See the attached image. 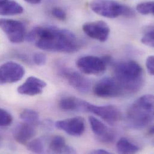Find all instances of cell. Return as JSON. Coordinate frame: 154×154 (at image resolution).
<instances>
[{"instance_id": "obj_1", "label": "cell", "mask_w": 154, "mask_h": 154, "mask_svg": "<svg viewBox=\"0 0 154 154\" xmlns=\"http://www.w3.org/2000/svg\"><path fill=\"white\" fill-rule=\"evenodd\" d=\"M28 42L45 51L72 54L80 47L71 31L55 26H36L26 35Z\"/></svg>"}, {"instance_id": "obj_2", "label": "cell", "mask_w": 154, "mask_h": 154, "mask_svg": "<svg viewBox=\"0 0 154 154\" xmlns=\"http://www.w3.org/2000/svg\"><path fill=\"white\" fill-rule=\"evenodd\" d=\"M114 78L122 88L124 94L137 92L143 82V71L134 61L121 62L114 67Z\"/></svg>"}, {"instance_id": "obj_3", "label": "cell", "mask_w": 154, "mask_h": 154, "mask_svg": "<svg viewBox=\"0 0 154 154\" xmlns=\"http://www.w3.org/2000/svg\"><path fill=\"white\" fill-rule=\"evenodd\" d=\"M154 95L147 94L139 98L129 108L127 119L134 129L146 127L154 120Z\"/></svg>"}, {"instance_id": "obj_4", "label": "cell", "mask_w": 154, "mask_h": 154, "mask_svg": "<svg viewBox=\"0 0 154 154\" xmlns=\"http://www.w3.org/2000/svg\"><path fill=\"white\" fill-rule=\"evenodd\" d=\"M90 7L95 13L107 18L114 19L121 16L134 15L131 8L114 0H92Z\"/></svg>"}, {"instance_id": "obj_5", "label": "cell", "mask_w": 154, "mask_h": 154, "mask_svg": "<svg viewBox=\"0 0 154 154\" xmlns=\"http://www.w3.org/2000/svg\"><path fill=\"white\" fill-rule=\"evenodd\" d=\"M111 58L105 56L101 58L95 56H84L79 58L76 66L81 72L89 75H100L104 73L107 64Z\"/></svg>"}, {"instance_id": "obj_6", "label": "cell", "mask_w": 154, "mask_h": 154, "mask_svg": "<svg viewBox=\"0 0 154 154\" xmlns=\"http://www.w3.org/2000/svg\"><path fill=\"white\" fill-rule=\"evenodd\" d=\"M82 111L92 113L100 117L110 125H114L120 121L121 113L120 110L113 105L96 106L85 100L83 101Z\"/></svg>"}, {"instance_id": "obj_7", "label": "cell", "mask_w": 154, "mask_h": 154, "mask_svg": "<svg viewBox=\"0 0 154 154\" xmlns=\"http://www.w3.org/2000/svg\"><path fill=\"white\" fill-rule=\"evenodd\" d=\"M94 94L101 98H110L124 95V91L114 77H105L94 87Z\"/></svg>"}, {"instance_id": "obj_8", "label": "cell", "mask_w": 154, "mask_h": 154, "mask_svg": "<svg viewBox=\"0 0 154 154\" xmlns=\"http://www.w3.org/2000/svg\"><path fill=\"white\" fill-rule=\"evenodd\" d=\"M0 28L11 43H20L24 40L25 28L20 21L9 19H0Z\"/></svg>"}, {"instance_id": "obj_9", "label": "cell", "mask_w": 154, "mask_h": 154, "mask_svg": "<svg viewBox=\"0 0 154 154\" xmlns=\"http://www.w3.org/2000/svg\"><path fill=\"white\" fill-rule=\"evenodd\" d=\"M24 75L23 67L17 63L7 62L0 66V84L17 82Z\"/></svg>"}, {"instance_id": "obj_10", "label": "cell", "mask_w": 154, "mask_h": 154, "mask_svg": "<svg viewBox=\"0 0 154 154\" xmlns=\"http://www.w3.org/2000/svg\"><path fill=\"white\" fill-rule=\"evenodd\" d=\"M82 29L88 37L100 42H106L110 34L109 25L102 20L86 22L83 25Z\"/></svg>"}, {"instance_id": "obj_11", "label": "cell", "mask_w": 154, "mask_h": 154, "mask_svg": "<svg viewBox=\"0 0 154 154\" xmlns=\"http://www.w3.org/2000/svg\"><path fill=\"white\" fill-rule=\"evenodd\" d=\"M55 125L57 128L75 137L82 136L85 130V119L80 116L57 121Z\"/></svg>"}, {"instance_id": "obj_12", "label": "cell", "mask_w": 154, "mask_h": 154, "mask_svg": "<svg viewBox=\"0 0 154 154\" xmlns=\"http://www.w3.org/2000/svg\"><path fill=\"white\" fill-rule=\"evenodd\" d=\"M61 75L71 86L79 92L86 93L89 90L91 85L89 80L76 71L70 69H63L61 71Z\"/></svg>"}, {"instance_id": "obj_13", "label": "cell", "mask_w": 154, "mask_h": 154, "mask_svg": "<svg viewBox=\"0 0 154 154\" xmlns=\"http://www.w3.org/2000/svg\"><path fill=\"white\" fill-rule=\"evenodd\" d=\"M46 86V83L44 80L34 76H30L18 87L17 92L22 95L34 96L42 94Z\"/></svg>"}, {"instance_id": "obj_14", "label": "cell", "mask_w": 154, "mask_h": 154, "mask_svg": "<svg viewBox=\"0 0 154 154\" xmlns=\"http://www.w3.org/2000/svg\"><path fill=\"white\" fill-rule=\"evenodd\" d=\"M89 122L93 133L101 142L111 143L115 140L114 133L110 131L107 127L99 119L91 116L89 117Z\"/></svg>"}, {"instance_id": "obj_15", "label": "cell", "mask_w": 154, "mask_h": 154, "mask_svg": "<svg viewBox=\"0 0 154 154\" xmlns=\"http://www.w3.org/2000/svg\"><path fill=\"white\" fill-rule=\"evenodd\" d=\"M34 125L24 122L19 124L14 129L13 137L15 140L22 145L27 144L35 136Z\"/></svg>"}, {"instance_id": "obj_16", "label": "cell", "mask_w": 154, "mask_h": 154, "mask_svg": "<svg viewBox=\"0 0 154 154\" xmlns=\"http://www.w3.org/2000/svg\"><path fill=\"white\" fill-rule=\"evenodd\" d=\"M49 149L56 154H75L76 151L71 146L66 145L65 139L60 136H55L51 141Z\"/></svg>"}, {"instance_id": "obj_17", "label": "cell", "mask_w": 154, "mask_h": 154, "mask_svg": "<svg viewBox=\"0 0 154 154\" xmlns=\"http://www.w3.org/2000/svg\"><path fill=\"white\" fill-rule=\"evenodd\" d=\"M23 12V7L14 0H0V15L14 16Z\"/></svg>"}, {"instance_id": "obj_18", "label": "cell", "mask_w": 154, "mask_h": 154, "mask_svg": "<svg viewBox=\"0 0 154 154\" xmlns=\"http://www.w3.org/2000/svg\"><path fill=\"white\" fill-rule=\"evenodd\" d=\"M83 100L75 97H66L63 98L60 103V108L64 111L82 110Z\"/></svg>"}, {"instance_id": "obj_19", "label": "cell", "mask_w": 154, "mask_h": 154, "mask_svg": "<svg viewBox=\"0 0 154 154\" xmlns=\"http://www.w3.org/2000/svg\"><path fill=\"white\" fill-rule=\"evenodd\" d=\"M118 151L121 154H135L139 151V148L128 139L122 137L116 144Z\"/></svg>"}, {"instance_id": "obj_20", "label": "cell", "mask_w": 154, "mask_h": 154, "mask_svg": "<svg viewBox=\"0 0 154 154\" xmlns=\"http://www.w3.org/2000/svg\"><path fill=\"white\" fill-rule=\"evenodd\" d=\"M19 116L20 118L24 121V122L34 125L38 123V113L34 110L25 109L20 113Z\"/></svg>"}, {"instance_id": "obj_21", "label": "cell", "mask_w": 154, "mask_h": 154, "mask_svg": "<svg viewBox=\"0 0 154 154\" xmlns=\"http://www.w3.org/2000/svg\"><path fill=\"white\" fill-rule=\"evenodd\" d=\"M143 44L151 48L154 47V31L153 26H148L144 31L143 35L141 39Z\"/></svg>"}, {"instance_id": "obj_22", "label": "cell", "mask_w": 154, "mask_h": 154, "mask_svg": "<svg viewBox=\"0 0 154 154\" xmlns=\"http://www.w3.org/2000/svg\"><path fill=\"white\" fill-rule=\"evenodd\" d=\"M154 1H145L138 4L136 6V10L143 15L154 14Z\"/></svg>"}, {"instance_id": "obj_23", "label": "cell", "mask_w": 154, "mask_h": 154, "mask_svg": "<svg viewBox=\"0 0 154 154\" xmlns=\"http://www.w3.org/2000/svg\"><path fill=\"white\" fill-rule=\"evenodd\" d=\"M27 149L31 152L35 154H42L44 152V147L42 142L40 139L30 140L27 143Z\"/></svg>"}, {"instance_id": "obj_24", "label": "cell", "mask_w": 154, "mask_h": 154, "mask_svg": "<svg viewBox=\"0 0 154 154\" xmlns=\"http://www.w3.org/2000/svg\"><path fill=\"white\" fill-rule=\"evenodd\" d=\"M13 122L12 116L5 110L0 108V127H8Z\"/></svg>"}, {"instance_id": "obj_25", "label": "cell", "mask_w": 154, "mask_h": 154, "mask_svg": "<svg viewBox=\"0 0 154 154\" xmlns=\"http://www.w3.org/2000/svg\"><path fill=\"white\" fill-rule=\"evenodd\" d=\"M33 61L34 63L39 66H43L46 64V61H47V58L46 55L41 52H37L35 53L33 55Z\"/></svg>"}, {"instance_id": "obj_26", "label": "cell", "mask_w": 154, "mask_h": 154, "mask_svg": "<svg viewBox=\"0 0 154 154\" xmlns=\"http://www.w3.org/2000/svg\"><path fill=\"white\" fill-rule=\"evenodd\" d=\"M52 14L56 19L60 20H64L67 18L66 11L60 7H54L52 10Z\"/></svg>"}, {"instance_id": "obj_27", "label": "cell", "mask_w": 154, "mask_h": 154, "mask_svg": "<svg viewBox=\"0 0 154 154\" xmlns=\"http://www.w3.org/2000/svg\"><path fill=\"white\" fill-rule=\"evenodd\" d=\"M146 66L148 73L153 76L154 75V56H149L146 61Z\"/></svg>"}, {"instance_id": "obj_28", "label": "cell", "mask_w": 154, "mask_h": 154, "mask_svg": "<svg viewBox=\"0 0 154 154\" xmlns=\"http://www.w3.org/2000/svg\"><path fill=\"white\" fill-rule=\"evenodd\" d=\"M92 154H110L109 152H108L107 151L104 150V149H97V150H95L94 151L92 152Z\"/></svg>"}, {"instance_id": "obj_29", "label": "cell", "mask_w": 154, "mask_h": 154, "mask_svg": "<svg viewBox=\"0 0 154 154\" xmlns=\"http://www.w3.org/2000/svg\"><path fill=\"white\" fill-rule=\"evenodd\" d=\"M24 1L31 4H38L42 1V0H24Z\"/></svg>"}, {"instance_id": "obj_30", "label": "cell", "mask_w": 154, "mask_h": 154, "mask_svg": "<svg viewBox=\"0 0 154 154\" xmlns=\"http://www.w3.org/2000/svg\"><path fill=\"white\" fill-rule=\"evenodd\" d=\"M148 133L150 134V135H153L154 134V127L152 126L149 130V131H148Z\"/></svg>"}, {"instance_id": "obj_31", "label": "cell", "mask_w": 154, "mask_h": 154, "mask_svg": "<svg viewBox=\"0 0 154 154\" xmlns=\"http://www.w3.org/2000/svg\"><path fill=\"white\" fill-rule=\"evenodd\" d=\"M1 142H2V138H1V136H0V145H1Z\"/></svg>"}]
</instances>
